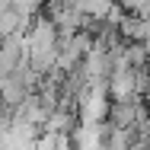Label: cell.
Instances as JSON below:
<instances>
[{
    "label": "cell",
    "mask_w": 150,
    "mask_h": 150,
    "mask_svg": "<svg viewBox=\"0 0 150 150\" xmlns=\"http://www.w3.org/2000/svg\"><path fill=\"white\" fill-rule=\"evenodd\" d=\"M42 3H45V0H10V6H13L19 16H26V19H35V13L42 10Z\"/></svg>",
    "instance_id": "1"
}]
</instances>
